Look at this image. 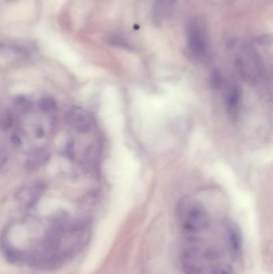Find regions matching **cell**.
Here are the masks:
<instances>
[{
  "label": "cell",
  "instance_id": "8",
  "mask_svg": "<svg viewBox=\"0 0 273 274\" xmlns=\"http://www.w3.org/2000/svg\"><path fill=\"white\" fill-rule=\"evenodd\" d=\"M171 4L168 2V0H159L157 5L155 6L154 15L157 16V19H164L166 17V15L170 13V9H171Z\"/></svg>",
  "mask_w": 273,
  "mask_h": 274
},
{
  "label": "cell",
  "instance_id": "6",
  "mask_svg": "<svg viewBox=\"0 0 273 274\" xmlns=\"http://www.w3.org/2000/svg\"><path fill=\"white\" fill-rule=\"evenodd\" d=\"M44 185L41 182H36L30 187L23 189L19 193V201L26 207L33 206L40 198L42 193L44 190Z\"/></svg>",
  "mask_w": 273,
  "mask_h": 274
},
{
  "label": "cell",
  "instance_id": "2",
  "mask_svg": "<svg viewBox=\"0 0 273 274\" xmlns=\"http://www.w3.org/2000/svg\"><path fill=\"white\" fill-rule=\"evenodd\" d=\"M176 218L181 231L189 240L206 233L211 226V218L207 208L192 197H185L179 201Z\"/></svg>",
  "mask_w": 273,
  "mask_h": 274
},
{
  "label": "cell",
  "instance_id": "9",
  "mask_svg": "<svg viewBox=\"0 0 273 274\" xmlns=\"http://www.w3.org/2000/svg\"><path fill=\"white\" fill-rule=\"evenodd\" d=\"M39 108L42 112L49 113V112H54L56 109V102L51 97H44L39 101Z\"/></svg>",
  "mask_w": 273,
  "mask_h": 274
},
{
  "label": "cell",
  "instance_id": "4",
  "mask_svg": "<svg viewBox=\"0 0 273 274\" xmlns=\"http://www.w3.org/2000/svg\"><path fill=\"white\" fill-rule=\"evenodd\" d=\"M236 68L244 80L251 83L260 81L264 74L260 60L252 52H246L243 56L239 57L236 61Z\"/></svg>",
  "mask_w": 273,
  "mask_h": 274
},
{
  "label": "cell",
  "instance_id": "3",
  "mask_svg": "<svg viewBox=\"0 0 273 274\" xmlns=\"http://www.w3.org/2000/svg\"><path fill=\"white\" fill-rule=\"evenodd\" d=\"M187 41L189 50L196 57H203L207 51V36L205 27L199 20H193L187 29Z\"/></svg>",
  "mask_w": 273,
  "mask_h": 274
},
{
  "label": "cell",
  "instance_id": "11",
  "mask_svg": "<svg viewBox=\"0 0 273 274\" xmlns=\"http://www.w3.org/2000/svg\"><path fill=\"white\" fill-rule=\"evenodd\" d=\"M15 106L17 107L19 110H23L24 112L30 109L31 103L27 99L23 97H19L15 98Z\"/></svg>",
  "mask_w": 273,
  "mask_h": 274
},
{
  "label": "cell",
  "instance_id": "7",
  "mask_svg": "<svg viewBox=\"0 0 273 274\" xmlns=\"http://www.w3.org/2000/svg\"><path fill=\"white\" fill-rule=\"evenodd\" d=\"M224 98L229 112L232 114L238 112L241 99L239 87L234 83H226V87L224 90Z\"/></svg>",
  "mask_w": 273,
  "mask_h": 274
},
{
  "label": "cell",
  "instance_id": "1",
  "mask_svg": "<svg viewBox=\"0 0 273 274\" xmlns=\"http://www.w3.org/2000/svg\"><path fill=\"white\" fill-rule=\"evenodd\" d=\"M191 244L181 256L185 274H232V267L221 260V254L214 248Z\"/></svg>",
  "mask_w": 273,
  "mask_h": 274
},
{
  "label": "cell",
  "instance_id": "10",
  "mask_svg": "<svg viewBox=\"0 0 273 274\" xmlns=\"http://www.w3.org/2000/svg\"><path fill=\"white\" fill-rule=\"evenodd\" d=\"M14 125V116L10 110H6L0 118V129L4 131L12 129Z\"/></svg>",
  "mask_w": 273,
  "mask_h": 274
},
{
  "label": "cell",
  "instance_id": "5",
  "mask_svg": "<svg viewBox=\"0 0 273 274\" xmlns=\"http://www.w3.org/2000/svg\"><path fill=\"white\" fill-rule=\"evenodd\" d=\"M67 122L76 132L80 133H90L94 127V122L90 114L79 107H73L68 111Z\"/></svg>",
  "mask_w": 273,
  "mask_h": 274
},
{
  "label": "cell",
  "instance_id": "12",
  "mask_svg": "<svg viewBox=\"0 0 273 274\" xmlns=\"http://www.w3.org/2000/svg\"><path fill=\"white\" fill-rule=\"evenodd\" d=\"M35 133H36V136H37V138H43L44 136V131L41 127L37 128V129H36Z\"/></svg>",
  "mask_w": 273,
  "mask_h": 274
},
{
  "label": "cell",
  "instance_id": "13",
  "mask_svg": "<svg viewBox=\"0 0 273 274\" xmlns=\"http://www.w3.org/2000/svg\"><path fill=\"white\" fill-rule=\"evenodd\" d=\"M12 143H13L14 145L19 146L21 144V140L20 138H19V136H12Z\"/></svg>",
  "mask_w": 273,
  "mask_h": 274
}]
</instances>
